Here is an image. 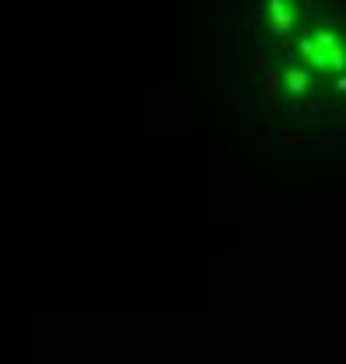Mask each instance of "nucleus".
I'll list each match as a JSON object with an SVG mask.
<instances>
[{
  "label": "nucleus",
  "instance_id": "f03ea898",
  "mask_svg": "<svg viewBox=\"0 0 346 364\" xmlns=\"http://www.w3.org/2000/svg\"><path fill=\"white\" fill-rule=\"evenodd\" d=\"M291 25H294L291 4H287V0H273V28H276V36H283Z\"/></svg>",
  "mask_w": 346,
  "mask_h": 364
},
{
  "label": "nucleus",
  "instance_id": "f257e3e1",
  "mask_svg": "<svg viewBox=\"0 0 346 364\" xmlns=\"http://www.w3.org/2000/svg\"><path fill=\"white\" fill-rule=\"evenodd\" d=\"M298 49H301V56L308 60L311 70H325V74L346 70V43L333 28H315L311 36H304L298 43Z\"/></svg>",
  "mask_w": 346,
  "mask_h": 364
}]
</instances>
